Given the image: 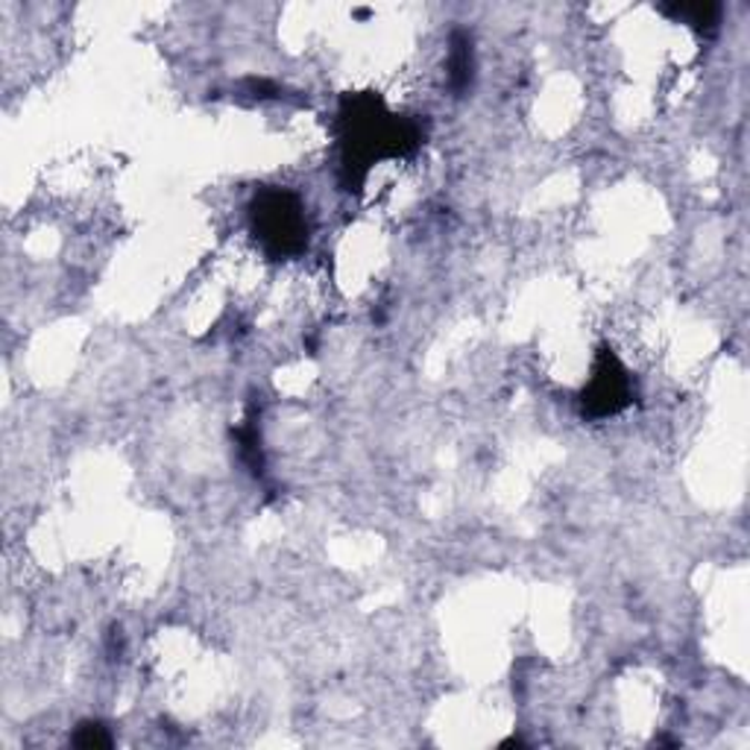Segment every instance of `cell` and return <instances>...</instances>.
<instances>
[{
  "label": "cell",
  "instance_id": "obj_1",
  "mask_svg": "<svg viewBox=\"0 0 750 750\" xmlns=\"http://www.w3.org/2000/svg\"><path fill=\"white\" fill-rule=\"evenodd\" d=\"M343 124V162L349 171H367L384 156H399L420 144V130L390 115L379 97H355L340 109Z\"/></svg>",
  "mask_w": 750,
  "mask_h": 750
},
{
  "label": "cell",
  "instance_id": "obj_2",
  "mask_svg": "<svg viewBox=\"0 0 750 750\" xmlns=\"http://www.w3.org/2000/svg\"><path fill=\"white\" fill-rule=\"evenodd\" d=\"M253 229L273 256H297L308 244L306 212L285 191H265L253 206Z\"/></svg>",
  "mask_w": 750,
  "mask_h": 750
},
{
  "label": "cell",
  "instance_id": "obj_3",
  "mask_svg": "<svg viewBox=\"0 0 750 750\" xmlns=\"http://www.w3.org/2000/svg\"><path fill=\"white\" fill-rule=\"evenodd\" d=\"M630 402V381L627 372L621 370V363L616 361V355L602 352L598 363H595L593 381L584 393V408L595 417H610V413L621 411Z\"/></svg>",
  "mask_w": 750,
  "mask_h": 750
},
{
  "label": "cell",
  "instance_id": "obj_4",
  "mask_svg": "<svg viewBox=\"0 0 750 750\" xmlns=\"http://www.w3.org/2000/svg\"><path fill=\"white\" fill-rule=\"evenodd\" d=\"M449 68H452V85L458 91H463L472 80V44L463 33H454L452 39V59H449Z\"/></svg>",
  "mask_w": 750,
  "mask_h": 750
},
{
  "label": "cell",
  "instance_id": "obj_5",
  "mask_svg": "<svg viewBox=\"0 0 750 750\" xmlns=\"http://www.w3.org/2000/svg\"><path fill=\"white\" fill-rule=\"evenodd\" d=\"M675 12L684 18V21H689V24H695V27H703V30L716 27V21H718L716 3H692V7H677Z\"/></svg>",
  "mask_w": 750,
  "mask_h": 750
},
{
  "label": "cell",
  "instance_id": "obj_6",
  "mask_svg": "<svg viewBox=\"0 0 750 750\" xmlns=\"http://www.w3.org/2000/svg\"><path fill=\"white\" fill-rule=\"evenodd\" d=\"M74 742L80 744V748H109V744H112V739H109L106 727L83 725V727H80V733H76Z\"/></svg>",
  "mask_w": 750,
  "mask_h": 750
}]
</instances>
